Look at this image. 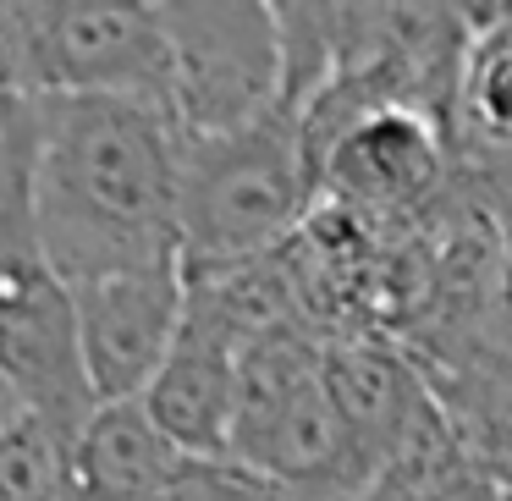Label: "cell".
<instances>
[{
	"label": "cell",
	"mask_w": 512,
	"mask_h": 501,
	"mask_svg": "<svg viewBox=\"0 0 512 501\" xmlns=\"http://www.w3.org/2000/svg\"><path fill=\"white\" fill-rule=\"evenodd\" d=\"M28 226L78 287L177 254L182 133L144 94H17Z\"/></svg>",
	"instance_id": "cell-1"
},
{
	"label": "cell",
	"mask_w": 512,
	"mask_h": 501,
	"mask_svg": "<svg viewBox=\"0 0 512 501\" xmlns=\"http://www.w3.org/2000/svg\"><path fill=\"white\" fill-rule=\"evenodd\" d=\"M314 210V166L298 116L270 105L248 127L182 138L177 160V254L182 270L243 265L276 254Z\"/></svg>",
	"instance_id": "cell-2"
},
{
	"label": "cell",
	"mask_w": 512,
	"mask_h": 501,
	"mask_svg": "<svg viewBox=\"0 0 512 501\" xmlns=\"http://www.w3.org/2000/svg\"><path fill=\"white\" fill-rule=\"evenodd\" d=\"M0 386L17 413L50 424L56 435L89 419L94 397L78 358V325L61 276L45 265L28 226L23 188V122H17V171L0 199Z\"/></svg>",
	"instance_id": "cell-3"
},
{
	"label": "cell",
	"mask_w": 512,
	"mask_h": 501,
	"mask_svg": "<svg viewBox=\"0 0 512 501\" xmlns=\"http://www.w3.org/2000/svg\"><path fill=\"white\" fill-rule=\"evenodd\" d=\"M160 34V111L182 138L248 127L281 105L276 6L210 0V6H149Z\"/></svg>",
	"instance_id": "cell-4"
},
{
	"label": "cell",
	"mask_w": 512,
	"mask_h": 501,
	"mask_svg": "<svg viewBox=\"0 0 512 501\" xmlns=\"http://www.w3.org/2000/svg\"><path fill=\"white\" fill-rule=\"evenodd\" d=\"M23 94H160L155 12L138 0L23 6Z\"/></svg>",
	"instance_id": "cell-5"
},
{
	"label": "cell",
	"mask_w": 512,
	"mask_h": 501,
	"mask_svg": "<svg viewBox=\"0 0 512 501\" xmlns=\"http://www.w3.org/2000/svg\"><path fill=\"white\" fill-rule=\"evenodd\" d=\"M78 358L94 402H127L149 386L182 325V259L116 270L67 287Z\"/></svg>",
	"instance_id": "cell-6"
},
{
	"label": "cell",
	"mask_w": 512,
	"mask_h": 501,
	"mask_svg": "<svg viewBox=\"0 0 512 501\" xmlns=\"http://www.w3.org/2000/svg\"><path fill=\"white\" fill-rule=\"evenodd\" d=\"M138 408L182 457L226 463V435H232L237 408V353L204 325L182 320L160 369L138 391Z\"/></svg>",
	"instance_id": "cell-7"
},
{
	"label": "cell",
	"mask_w": 512,
	"mask_h": 501,
	"mask_svg": "<svg viewBox=\"0 0 512 501\" xmlns=\"http://www.w3.org/2000/svg\"><path fill=\"white\" fill-rule=\"evenodd\" d=\"M188 457L149 424L138 397L94 402L67 441V501H138Z\"/></svg>",
	"instance_id": "cell-8"
},
{
	"label": "cell",
	"mask_w": 512,
	"mask_h": 501,
	"mask_svg": "<svg viewBox=\"0 0 512 501\" xmlns=\"http://www.w3.org/2000/svg\"><path fill=\"white\" fill-rule=\"evenodd\" d=\"M0 501H67V435L28 413L0 424Z\"/></svg>",
	"instance_id": "cell-9"
},
{
	"label": "cell",
	"mask_w": 512,
	"mask_h": 501,
	"mask_svg": "<svg viewBox=\"0 0 512 501\" xmlns=\"http://www.w3.org/2000/svg\"><path fill=\"white\" fill-rule=\"evenodd\" d=\"M17 171V100H0V199Z\"/></svg>",
	"instance_id": "cell-10"
},
{
	"label": "cell",
	"mask_w": 512,
	"mask_h": 501,
	"mask_svg": "<svg viewBox=\"0 0 512 501\" xmlns=\"http://www.w3.org/2000/svg\"><path fill=\"white\" fill-rule=\"evenodd\" d=\"M12 413H17V408H12V397H6V386H0V424L12 419Z\"/></svg>",
	"instance_id": "cell-11"
}]
</instances>
